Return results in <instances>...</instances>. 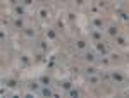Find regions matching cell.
Masks as SVG:
<instances>
[{
  "mask_svg": "<svg viewBox=\"0 0 129 98\" xmlns=\"http://www.w3.org/2000/svg\"><path fill=\"white\" fill-rule=\"evenodd\" d=\"M47 38L48 40H55L57 38V33H55L53 29H47Z\"/></svg>",
  "mask_w": 129,
  "mask_h": 98,
  "instance_id": "cell-15",
  "label": "cell"
},
{
  "mask_svg": "<svg viewBox=\"0 0 129 98\" xmlns=\"http://www.w3.org/2000/svg\"><path fill=\"white\" fill-rule=\"evenodd\" d=\"M91 38H93V41H102V29H93Z\"/></svg>",
  "mask_w": 129,
  "mask_h": 98,
  "instance_id": "cell-2",
  "label": "cell"
},
{
  "mask_svg": "<svg viewBox=\"0 0 129 98\" xmlns=\"http://www.w3.org/2000/svg\"><path fill=\"white\" fill-rule=\"evenodd\" d=\"M22 31H24V36H26V38H29V40H33V38H35V35H36L33 28H24Z\"/></svg>",
  "mask_w": 129,
  "mask_h": 98,
  "instance_id": "cell-5",
  "label": "cell"
},
{
  "mask_svg": "<svg viewBox=\"0 0 129 98\" xmlns=\"http://www.w3.org/2000/svg\"><path fill=\"white\" fill-rule=\"evenodd\" d=\"M29 89H33V91H38V89H40V84H38V83H31V84H29Z\"/></svg>",
  "mask_w": 129,
  "mask_h": 98,
  "instance_id": "cell-20",
  "label": "cell"
},
{
  "mask_svg": "<svg viewBox=\"0 0 129 98\" xmlns=\"http://www.w3.org/2000/svg\"><path fill=\"white\" fill-rule=\"evenodd\" d=\"M22 4H24V5H31V4H33V0H24Z\"/></svg>",
  "mask_w": 129,
  "mask_h": 98,
  "instance_id": "cell-25",
  "label": "cell"
},
{
  "mask_svg": "<svg viewBox=\"0 0 129 98\" xmlns=\"http://www.w3.org/2000/svg\"><path fill=\"white\" fill-rule=\"evenodd\" d=\"M40 84H41V86H48V84H50V78H48V76H41V78H40Z\"/></svg>",
  "mask_w": 129,
  "mask_h": 98,
  "instance_id": "cell-12",
  "label": "cell"
},
{
  "mask_svg": "<svg viewBox=\"0 0 129 98\" xmlns=\"http://www.w3.org/2000/svg\"><path fill=\"white\" fill-rule=\"evenodd\" d=\"M7 86H9V88H16V86H17V81H16V79H7Z\"/></svg>",
  "mask_w": 129,
  "mask_h": 98,
  "instance_id": "cell-19",
  "label": "cell"
},
{
  "mask_svg": "<svg viewBox=\"0 0 129 98\" xmlns=\"http://www.w3.org/2000/svg\"><path fill=\"white\" fill-rule=\"evenodd\" d=\"M38 48H40L41 52H47V50H48V43H47V41H40V43H38Z\"/></svg>",
  "mask_w": 129,
  "mask_h": 98,
  "instance_id": "cell-16",
  "label": "cell"
},
{
  "mask_svg": "<svg viewBox=\"0 0 129 98\" xmlns=\"http://www.w3.org/2000/svg\"><path fill=\"white\" fill-rule=\"evenodd\" d=\"M96 50H98L102 55H105V53H107V48H105V45H103L102 41H96Z\"/></svg>",
  "mask_w": 129,
  "mask_h": 98,
  "instance_id": "cell-11",
  "label": "cell"
},
{
  "mask_svg": "<svg viewBox=\"0 0 129 98\" xmlns=\"http://www.w3.org/2000/svg\"><path fill=\"white\" fill-rule=\"evenodd\" d=\"M16 14H17L19 17L26 14V9H24V4H19V5H16Z\"/></svg>",
  "mask_w": 129,
  "mask_h": 98,
  "instance_id": "cell-9",
  "label": "cell"
},
{
  "mask_svg": "<svg viewBox=\"0 0 129 98\" xmlns=\"http://www.w3.org/2000/svg\"><path fill=\"white\" fill-rule=\"evenodd\" d=\"M38 16H40V19H47V17H48V10L47 9H40L38 10Z\"/></svg>",
  "mask_w": 129,
  "mask_h": 98,
  "instance_id": "cell-13",
  "label": "cell"
},
{
  "mask_svg": "<svg viewBox=\"0 0 129 98\" xmlns=\"http://www.w3.org/2000/svg\"><path fill=\"white\" fill-rule=\"evenodd\" d=\"M76 48L78 50H86L88 48V43H86L84 40H78V41H76Z\"/></svg>",
  "mask_w": 129,
  "mask_h": 98,
  "instance_id": "cell-7",
  "label": "cell"
},
{
  "mask_svg": "<svg viewBox=\"0 0 129 98\" xmlns=\"http://www.w3.org/2000/svg\"><path fill=\"white\" fill-rule=\"evenodd\" d=\"M41 95H45V96H52L53 93L50 91V88H48V86H43V89H41Z\"/></svg>",
  "mask_w": 129,
  "mask_h": 98,
  "instance_id": "cell-17",
  "label": "cell"
},
{
  "mask_svg": "<svg viewBox=\"0 0 129 98\" xmlns=\"http://www.w3.org/2000/svg\"><path fill=\"white\" fill-rule=\"evenodd\" d=\"M115 43H117L119 47H126V45H127L126 38H124V36H120V35H117V36H115Z\"/></svg>",
  "mask_w": 129,
  "mask_h": 98,
  "instance_id": "cell-8",
  "label": "cell"
},
{
  "mask_svg": "<svg viewBox=\"0 0 129 98\" xmlns=\"http://www.w3.org/2000/svg\"><path fill=\"white\" fill-rule=\"evenodd\" d=\"M74 2H76V5H83L84 4V0H74Z\"/></svg>",
  "mask_w": 129,
  "mask_h": 98,
  "instance_id": "cell-26",
  "label": "cell"
},
{
  "mask_svg": "<svg viewBox=\"0 0 129 98\" xmlns=\"http://www.w3.org/2000/svg\"><path fill=\"white\" fill-rule=\"evenodd\" d=\"M62 86H64V89H67V91H69V89L72 88V84H71L69 81H66V83H62Z\"/></svg>",
  "mask_w": 129,
  "mask_h": 98,
  "instance_id": "cell-21",
  "label": "cell"
},
{
  "mask_svg": "<svg viewBox=\"0 0 129 98\" xmlns=\"http://www.w3.org/2000/svg\"><path fill=\"white\" fill-rule=\"evenodd\" d=\"M120 17H122V19H126V21L129 19V16H127V14H126V12H122V14H120Z\"/></svg>",
  "mask_w": 129,
  "mask_h": 98,
  "instance_id": "cell-24",
  "label": "cell"
},
{
  "mask_svg": "<svg viewBox=\"0 0 129 98\" xmlns=\"http://www.w3.org/2000/svg\"><path fill=\"white\" fill-rule=\"evenodd\" d=\"M84 60L89 62V64H93V62L96 60V55H95L93 52H86V53H84Z\"/></svg>",
  "mask_w": 129,
  "mask_h": 98,
  "instance_id": "cell-4",
  "label": "cell"
},
{
  "mask_svg": "<svg viewBox=\"0 0 129 98\" xmlns=\"http://www.w3.org/2000/svg\"><path fill=\"white\" fill-rule=\"evenodd\" d=\"M93 28H95V29H103V19L95 17V19H93Z\"/></svg>",
  "mask_w": 129,
  "mask_h": 98,
  "instance_id": "cell-3",
  "label": "cell"
},
{
  "mask_svg": "<svg viewBox=\"0 0 129 98\" xmlns=\"http://www.w3.org/2000/svg\"><path fill=\"white\" fill-rule=\"evenodd\" d=\"M112 79H114L115 83H122V81H124V76L120 74L119 71H115V72H112Z\"/></svg>",
  "mask_w": 129,
  "mask_h": 98,
  "instance_id": "cell-6",
  "label": "cell"
},
{
  "mask_svg": "<svg viewBox=\"0 0 129 98\" xmlns=\"http://www.w3.org/2000/svg\"><path fill=\"white\" fill-rule=\"evenodd\" d=\"M67 95H69L71 98H78V96H79V91H78V89H74V88H71L69 91H67Z\"/></svg>",
  "mask_w": 129,
  "mask_h": 98,
  "instance_id": "cell-14",
  "label": "cell"
},
{
  "mask_svg": "<svg viewBox=\"0 0 129 98\" xmlns=\"http://www.w3.org/2000/svg\"><path fill=\"white\" fill-rule=\"evenodd\" d=\"M59 2H67V0H59Z\"/></svg>",
  "mask_w": 129,
  "mask_h": 98,
  "instance_id": "cell-27",
  "label": "cell"
},
{
  "mask_svg": "<svg viewBox=\"0 0 129 98\" xmlns=\"http://www.w3.org/2000/svg\"><path fill=\"white\" fill-rule=\"evenodd\" d=\"M89 83H91V84H96V83H98V78H96V76H89Z\"/></svg>",
  "mask_w": 129,
  "mask_h": 98,
  "instance_id": "cell-22",
  "label": "cell"
},
{
  "mask_svg": "<svg viewBox=\"0 0 129 98\" xmlns=\"http://www.w3.org/2000/svg\"><path fill=\"white\" fill-rule=\"evenodd\" d=\"M21 62H22V64H28V62H29L28 55H21Z\"/></svg>",
  "mask_w": 129,
  "mask_h": 98,
  "instance_id": "cell-23",
  "label": "cell"
},
{
  "mask_svg": "<svg viewBox=\"0 0 129 98\" xmlns=\"http://www.w3.org/2000/svg\"><path fill=\"white\" fill-rule=\"evenodd\" d=\"M14 26H16V28H24V21L21 19V17H19V19H16V21H14Z\"/></svg>",
  "mask_w": 129,
  "mask_h": 98,
  "instance_id": "cell-18",
  "label": "cell"
},
{
  "mask_svg": "<svg viewBox=\"0 0 129 98\" xmlns=\"http://www.w3.org/2000/svg\"><path fill=\"white\" fill-rule=\"evenodd\" d=\"M96 72H98V69L95 67V66H88L86 67V76H95Z\"/></svg>",
  "mask_w": 129,
  "mask_h": 98,
  "instance_id": "cell-10",
  "label": "cell"
},
{
  "mask_svg": "<svg viewBox=\"0 0 129 98\" xmlns=\"http://www.w3.org/2000/svg\"><path fill=\"white\" fill-rule=\"evenodd\" d=\"M107 33H109V36L115 38V36L119 35V29H117V26H114V24H112V26H109V28H107Z\"/></svg>",
  "mask_w": 129,
  "mask_h": 98,
  "instance_id": "cell-1",
  "label": "cell"
}]
</instances>
